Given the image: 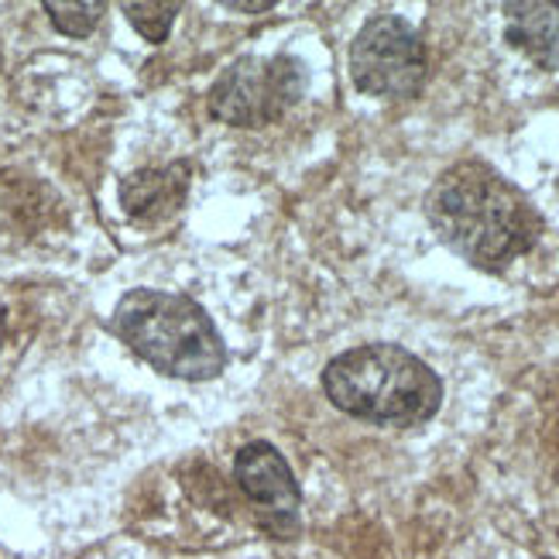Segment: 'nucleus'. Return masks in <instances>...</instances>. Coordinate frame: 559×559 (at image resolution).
Instances as JSON below:
<instances>
[{
  "instance_id": "1",
  "label": "nucleus",
  "mask_w": 559,
  "mask_h": 559,
  "mask_svg": "<svg viewBox=\"0 0 559 559\" xmlns=\"http://www.w3.org/2000/svg\"><path fill=\"white\" fill-rule=\"evenodd\" d=\"M426 216L440 240L477 269L498 272L536 248L539 213L522 192L484 162H460L436 179Z\"/></svg>"
},
{
  "instance_id": "2",
  "label": "nucleus",
  "mask_w": 559,
  "mask_h": 559,
  "mask_svg": "<svg viewBox=\"0 0 559 559\" xmlns=\"http://www.w3.org/2000/svg\"><path fill=\"white\" fill-rule=\"evenodd\" d=\"M326 399L354 419L419 426L440 412L443 381L416 354L395 344H368L340 354L323 371Z\"/></svg>"
},
{
  "instance_id": "3",
  "label": "nucleus",
  "mask_w": 559,
  "mask_h": 559,
  "mask_svg": "<svg viewBox=\"0 0 559 559\" xmlns=\"http://www.w3.org/2000/svg\"><path fill=\"white\" fill-rule=\"evenodd\" d=\"M114 330L155 371L182 381L216 378L227 364L224 340L203 306L173 292H128L114 309Z\"/></svg>"
},
{
  "instance_id": "4",
  "label": "nucleus",
  "mask_w": 559,
  "mask_h": 559,
  "mask_svg": "<svg viewBox=\"0 0 559 559\" xmlns=\"http://www.w3.org/2000/svg\"><path fill=\"white\" fill-rule=\"evenodd\" d=\"M309 86L306 66L292 56H245L210 86V114L230 128H261L292 110Z\"/></svg>"
},
{
  "instance_id": "5",
  "label": "nucleus",
  "mask_w": 559,
  "mask_h": 559,
  "mask_svg": "<svg viewBox=\"0 0 559 559\" xmlns=\"http://www.w3.org/2000/svg\"><path fill=\"white\" fill-rule=\"evenodd\" d=\"M429 59L419 32L399 14H378L357 32L350 45L354 86L368 96L405 100L426 83Z\"/></svg>"
},
{
  "instance_id": "6",
  "label": "nucleus",
  "mask_w": 559,
  "mask_h": 559,
  "mask_svg": "<svg viewBox=\"0 0 559 559\" xmlns=\"http://www.w3.org/2000/svg\"><path fill=\"white\" fill-rule=\"evenodd\" d=\"M234 477L254 504L264 508L261 525L278 539L299 532V484L272 443H248L234 456Z\"/></svg>"
},
{
  "instance_id": "7",
  "label": "nucleus",
  "mask_w": 559,
  "mask_h": 559,
  "mask_svg": "<svg viewBox=\"0 0 559 559\" xmlns=\"http://www.w3.org/2000/svg\"><path fill=\"white\" fill-rule=\"evenodd\" d=\"M189 192V165L173 162L162 168H138L120 182V203L141 224H162L176 216Z\"/></svg>"
},
{
  "instance_id": "8",
  "label": "nucleus",
  "mask_w": 559,
  "mask_h": 559,
  "mask_svg": "<svg viewBox=\"0 0 559 559\" xmlns=\"http://www.w3.org/2000/svg\"><path fill=\"white\" fill-rule=\"evenodd\" d=\"M508 45L522 48V52L556 72L559 69V4H508Z\"/></svg>"
},
{
  "instance_id": "9",
  "label": "nucleus",
  "mask_w": 559,
  "mask_h": 559,
  "mask_svg": "<svg viewBox=\"0 0 559 559\" xmlns=\"http://www.w3.org/2000/svg\"><path fill=\"white\" fill-rule=\"evenodd\" d=\"M45 11H48V17H52V24L62 32V35H69V38H86L96 24L104 21V4L100 0H83V4H59V0H45Z\"/></svg>"
},
{
  "instance_id": "10",
  "label": "nucleus",
  "mask_w": 559,
  "mask_h": 559,
  "mask_svg": "<svg viewBox=\"0 0 559 559\" xmlns=\"http://www.w3.org/2000/svg\"><path fill=\"white\" fill-rule=\"evenodd\" d=\"M179 11H182V4H176V0H168V4H158V0H148V4H124V14L134 24V32L155 45L168 38Z\"/></svg>"
},
{
  "instance_id": "11",
  "label": "nucleus",
  "mask_w": 559,
  "mask_h": 559,
  "mask_svg": "<svg viewBox=\"0 0 559 559\" xmlns=\"http://www.w3.org/2000/svg\"><path fill=\"white\" fill-rule=\"evenodd\" d=\"M237 11H269L272 8V0H258V4H230Z\"/></svg>"
}]
</instances>
